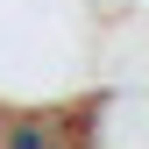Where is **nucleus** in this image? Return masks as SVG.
Masks as SVG:
<instances>
[{"label": "nucleus", "mask_w": 149, "mask_h": 149, "mask_svg": "<svg viewBox=\"0 0 149 149\" xmlns=\"http://www.w3.org/2000/svg\"><path fill=\"white\" fill-rule=\"evenodd\" d=\"M0 149H71V114H0Z\"/></svg>", "instance_id": "1"}]
</instances>
